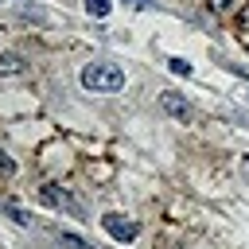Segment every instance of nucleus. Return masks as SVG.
Segmentation results:
<instances>
[{"mask_svg": "<svg viewBox=\"0 0 249 249\" xmlns=\"http://www.w3.org/2000/svg\"><path fill=\"white\" fill-rule=\"evenodd\" d=\"M82 86L93 89V93H117L124 86V70L117 62H89L82 70Z\"/></svg>", "mask_w": 249, "mask_h": 249, "instance_id": "nucleus-1", "label": "nucleus"}, {"mask_svg": "<svg viewBox=\"0 0 249 249\" xmlns=\"http://www.w3.org/2000/svg\"><path fill=\"white\" fill-rule=\"evenodd\" d=\"M237 31H249V4L237 12Z\"/></svg>", "mask_w": 249, "mask_h": 249, "instance_id": "nucleus-11", "label": "nucleus"}, {"mask_svg": "<svg viewBox=\"0 0 249 249\" xmlns=\"http://www.w3.org/2000/svg\"><path fill=\"white\" fill-rule=\"evenodd\" d=\"M245 43H249V39H245Z\"/></svg>", "mask_w": 249, "mask_h": 249, "instance_id": "nucleus-15", "label": "nucleus"}, {"mask_svg": "<svg viewBox=\"0 0 249 249\" xmlns=\"http://www.w3.org/2000/svg\"><path fill=\"white\" fill-rule=\"evenodd\" d=\"M0 171H16V163H12V160H8L4 152H0Z\"/></svg>", "mask_w": 249, "mask_h": 249, "instance_id": "nucleus-12", "label": "nucleus"}, {"mask_svg": "<svg viewBox=\"0 0 249 249\" xmlns=\"http://www.w3.org/2000/svg\"><path fill=\"white\" fill-rule=\"evenodd\" d=\"M160 105H163L171 117H179V121H187V117H191V105H187L179 93H163V97H160Z\"/></svg>", "mask_w": 249, "mask_h": 249, "instance_id": "nucleus-4", "label": "nucleus"}, {"mask_svg": "<svg viewBox=\"0 0 249 249\" xmlns=\"http://www.w3.org/2000/svg\"><path fill=\"white\" fill-rule=\"evenodd\" d=\"M101 226H105V233H109V237H117V241H132V237L140 233V226H136L132 218H124V214H105V218H101Z\"/></svg>", "mask_w": 249, "mask_h": 249, "instance_id": "nucleus-2", "label": "nucleus"}, {"mask_svg": "<svg viewBox=\"0 0 249 249\" xmlns=\"http://www.w3.org/2000/svg\"><path fill=\"white\" fill-rule=\"evenodd\" d=\"M167 66H171V74H187L191 78V62L187 58H167Z\"/></svg>", "mask_w": 249, "mask_h": 249, "instance_id": "nucleus-7", "label": "nucleus"}, {"mask_svg": "<svg viewBox=\"0 0 249 249\" xmlns=\"http://www.w3.org/2000/svg\"><path fill=\"white\" fill-rule=\"evenodd\" d=\"M109 8H113V0H86V12H89L93 19H105Z\"/></svg>", "mask_w": 249, "mask_h": 249, "instance_id": "nucleus-5", "label": "nucleus"}, {"mask_svg": "<svg viewBox=\"0 0 249 249\" xmlns=\"http://www.w3.org/2000/svg\"><path fill=\"white\" fill-rule=\"evenodd\" d=\"M43 198H47L51 206H62V210H70V214H82V206H78V202H74L66 191H58V187H51V183L43 187Z\"/></svg>", "mask_w": 249, "mask_h": 249, "instance_id": "nucleus-3", "label": "nucleus"}, {"mask_svg": "<svg viewBox=\"0 0 249 249\" xmlns=\"http://www.w3.org/2000/svg\"><path fill=\"white\" fill-rule=\"evenodd\" d=\"M8 214H12V218H16V222H19V226H31V218H27V214H23V210H19V206H8Z\"/></svg>", "mask_w": 249, "mask_h": 249, "instance_id": "nucleus-10", "label": "nucleus"}, {"mask_svg": "<svg viewBox=\"0 0 249 249\" xmlns=\"http://www.w3.org/2000/svg\"><path fill=\"white\" fill-rule=\"evenodd\" d=\"M62 245H66V249H89V245H86L82 237H74V233H62Z\"/></svg>", "mask_w": 249, "mask_h": 249, "instance_id": "nucleus-8", "label": "nucleus"}, {"mask_svg": "<svg viewBox=\"0 0 249 249\" xmlns=\"http://www.w3.org/2000/svg\"><path fill=\"white\" fill-rule=\"evenodd\" d=\"M206 4H210V12H218V16H222V12H230V8H233V0H206Z\"/></svg>", "mask_w": 249, "mask_h": 249, "instance_id": "nucleus-9", "label": "nucleus"}, {"mask_svg": "<svg viewBox=\"0 0 249 249\" xmlns=\"http://www.w3.org/2000/svg\"><path fill=\"white\" fill-rule=\"evenodd\" d=\"M124 4H132V8H152V0H124Z\"/></svg>", "mask_w": 249, "mask_h": 249, "instance_id": "nucleus-13", "label": "nucleus"}, {"mask_svg": "<svg viewBox=\"0 0 249 249\" xmlns=\"http://www.w3.org/2000/svg\"><path fill=\"white\" fill-rule=\"evenodd\" d=\"M19 70H23L19 54H0V74H19Z\"/></svg>", "mask_w": 249, "mask_h": 249, "instance_id": "nucleus-6", "label": "nucleus"}, {"mask_svg": "<svg viewBox=\"0 0 249 249\" xmlns=\"http://www.w3.org/2000/svg\"><path fill=\"white\" fill-rule=\"evenodd\" d=\"M241 171H245V179H249V156H241Z\"/></svg>", "mask_w": 249, "mask_h": 249, "instance_id": "nucleus-14", "label": "nucleus"}]
</instances>
